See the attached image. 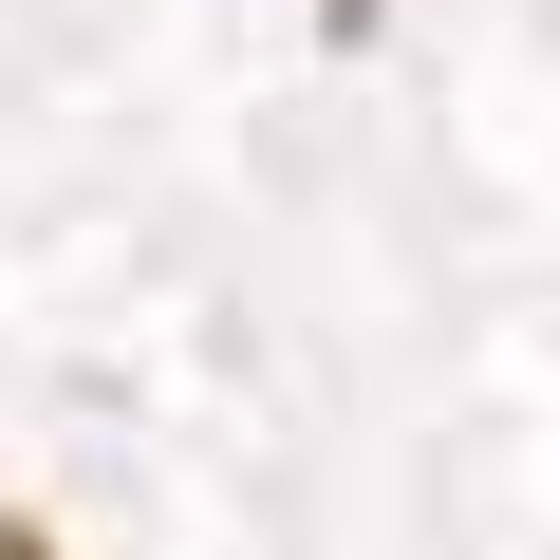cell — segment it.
<instances>
[{
	"instance_id": "obj_1",
	"label": "cell",
	"mask_w": 560,
	"mask_h": 560,
	"mask_svg": "<svg viewBox=\"0 0 560 560\" xmlns=\"http://www.w3.org/2000/svg\"><path fill=\"white\" fill-rule=\"evenodd\" d=\"M0 560H38V541H20V523H0Z\"/></svg>"
},
{
	"instance_id": "obj_2",
	"label": "cell",
	"mask_w": 560,
	"mask_h": 560,
	"mask_svg": "<svg viewBox=\"0 0 560 560\" xmlns=\"http://www.w3.org/2000/svg\"><path fill=\"white\" fill-rule=\"evenodd\" d=\"M355 20H374V0H337V38H355Z\"/></svg>"
}]
</instances>
